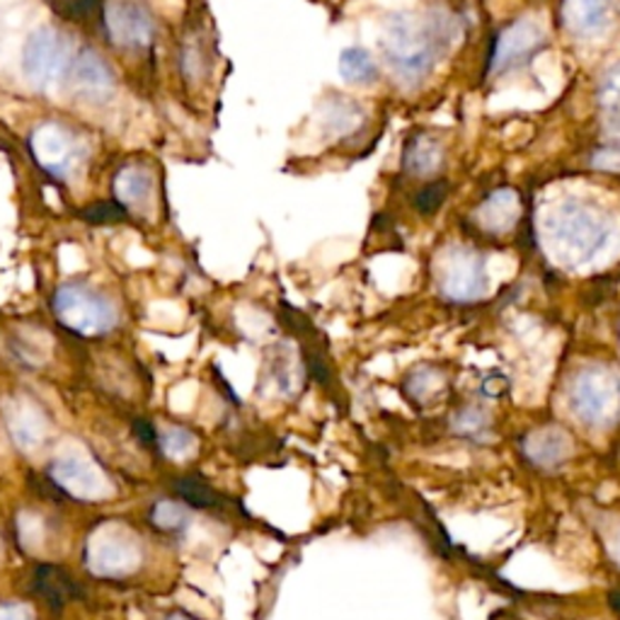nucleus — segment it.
<instances>
[{
    "label": "nucleus",
    "instance_id": "obj_25",
    "mask_svg": "<svg viewBox=\"0 0 620 620\" xmlns=\"http://www.w3.org/2000/svg\"><path fill=\"white\" fill-rule=\"evenodd\" d=\"M447 194H449V184L443 182V180H439V182H431V184H424L422 190H420V194H417V209H420L422 213H434L441 204H443V199H447Z\"/></svg>",
    "mask_w": 620,
    "mask_h": 620
},
{
    "label": "nucleus",
    "instance_id": "obj_2",
    "mask_svg": "<svg viewBox=\"0 0 620 620\" xmlns=\"http://www.w3.org/2000/svg\"><path fill=\"white\" fill-rule=\"evenodd\" d=\"M550 236L564 258L574 264L591 262L603 250L611 236L609 219L582 201H564L550 216Z\"/></svg>",
    "mask_w": 620,
    "mask_h": 620
},
{
    "label": "nucleus",
    "instance_id": "obj_17",
    "mask_svg": "<svg viewBox=\"0 0 620 620\" xmlns=\"http://www.w3.org/2000/svg\"><path fill=\"white\" fill-rule=\"evenodd\" d=\"M443 163V148L427 133H420L406 146V156H402V168L417 178H429L434 174Z\"/></svg>",
    "mask_w": 620,
    "mask_h": 620
},
{
    "label": "nucleus",
    "instance_id": "obj_31",
    "mask_svg": "<svg viewBox=\"0 0 620 620\" xmlns=\"http://www.w3.org/2000/svg\"><path fill=\"white\" fill-rule=\"evenodd\" d=\"M170 620H187V618H170Z\"/></svg>",
    "mask_w": 620,
    "mask_h": 620
},
{
    "label": "nucleus",
    "instance_id": "obj_8",
    "mask_svg": "<svg viewBox=\"0 0 620 620\" xmlns=\"http://www.w3.org/2000/svg\"><path fill=\"white\" fill-rule=\"evenodd\" d=\"M51 478L57 480L66 492L78 497V500L98 502L114 494L110 478L102 473L96 458L83 449V443L76 441H66L57 451V458H53L51 466Z\"/></svg>",
    "mask_w": 620,
    "mask_h": 620
},
{
    "label": "nucleus",
    "instance_id": "obj_9",
    "mask_svg": "<svg viewBox=\"0 0 620 620\" xmlns=\"http://www.w3.org/2000/svg\"><path fill=\"white\" fill-rule=\"evenodd\" d=\"M102 30L107 42L121 51H148L156 42L151 10L137 0H110L102 8Z\"/></svg>",
    "mask_w": 620,
    "mask_h": 620
},
{
    "label": "nucleus",
    "instance_id": "obj_3",
    "mask_svg": "<svg viewBox=\"0 0 620 620\" xmlns=\"http://www.w3.org/2000/svg\"><path fill=\"white\" fill-rule=\"evenodd\" d=\"M51 310L66 330L80 337H100L119 326L117 306L102 291L80 281H69L53 291Z\"/></svg>",
    "mask_w": 620,
    "mask_h": 620
},
{
    "label": "nucleus",
    "instance_id": "obj_14",
    "mask_svg": "<svg viewBox=\"0 0 620 620\" xmlns=\"http://www.w3.org/2000/svg\"><path fill=\"white\" fill-rule=\"evenodd\" d=\"M114 199L127 211L129 209H143L148 201L153 199L156 192V178L153 172L143 166H124L114 174Z\"/></svg>",
    "mask_w": 620,
    "mask_h": 620
},
{
    "label": "nucleus",
    "instance_id": "obj_28",
    "mask_svg": "<svg viewBox=\"0 0 620 620\" xmlns=\"http://www.w3.org/2000/svg\"><path fill=\"white\" fill-rule=\"evenodd\" d=\"M603 96L609 100H620V71L609 73V80L603 86Z\"/></svg>",
    "mask_w": 620,
    "mask_h": 620
},
{
    "label": "nucleus",
    "instance_id": "obj_23",
    "mask_svg": "<svg viewBox=\"0 0 620 620\" xmlns=\"http://www.w3.org/2000/svg\"><path fill=\"white\" fill-rule=\"evenodd\" d=\"M18 533H20V543L27 552H39L44 548V521L42 517L32 514V511H22L18 517Z\"/></svg>",
    "mask_w": 620,
    "mask_h": 620
},
{
    "label": "nucleus",
    "instance_id": "obj_6",
    "mask_svg": "<svg viewBox=\"0 0 620 620\" xmlns=\"http://www.w3.org/2000/svg\"><path fill=\"white\" fill-rule=\"evenodd\" d=\"M572 412L589 427H609L620 417V376L606 367H589L570 390Z\"/></svg>",
    "mask_w": 620,
    "mask_h": 620
},
{
    "label": "nucleus",
    "instance_id": "obj_12",
    "mask_svg": "<svg viewBox=\"0 0 620 620\" xmlns=\"http://www.w3.org/2000/svg\"><path fill=\"white\" fill-rule=\"evenodd\" d=\"M543 42H546V34L533 20L529 18L517 20L514 24H509L500 37H497L494 53H492V71L502 73L509 71L511 66L523 63L526 59H531V53L538 47H543Z\"/></svg>",
    "mask_w": 620,
    "mask_h": 620
},
{
    "label": "nucleus",
    "instance_id": "obj_29",
    "mask_svg": "<svg viewBox=\"0 0 620 620\" xmlns=\"http://www.w3.org/2000/svg\"><path fill=\"white\" fill-rule=\"evenodd\" d=\"M190 386H182L180 390H174L172 393V410H178V412H184L187 408H190V390H187Z\"/></svg>",
    "mask_w": 620,
    "mask_h": 620
},
{
    "label": "nucleus",
    "instance_id": "obj_30",
    "mask_svg": "<svg viewBox=\"0 0 620 620\" xmlns=\"http://www.w3.org/2000/svg\"><path fill=\"white\" fill-rule=\"evenodd\" d=\"M0 560H3V548H0Z\"/></svg>",
    "mask_w": 620,
    "mask_h": 620
},
{
    "label": "nucleus",
    "instance_id": "obj_11",
    "mask_svg": "<svg viewBox=\"0 0 620 620\" xmlns=\"http://www.w3.org/2000/svg\"><path fill=\"white\" fill-rule=\"evenodd\" d=\"M3 414L12 441H16L24 453H32L44 447L51 434V427L47 414L39 410L32 400L10 398L3 402Z\"/></svg>",
    "mask_w": 620,
    "mask_h": 620
},
{
    "label": "nucleus",
    "instance_id": "obj_27",
    "mask_svg": "<svg viewBox=\"0 0 620 620\" xmlns=\"http://www.w3.org/2000/svg\"><path fill=\"white\" fill-rule=\"evenodd\" d=\"M0 620H34V613L24 603H0Z\"/></svg>",
    "mask_w": 620,
    "mask_h": 620
},
{
    "label": "nucleus",
    "instance_id": "obj_21",
    "mask_svg": "<svg viewBox=\"0 0 620 620\" xmlns=\"http://www.w3.org/2000/svg\"><path fill=\"white\" fill-rule=\"evenodd\" d=\"M160 447H163V453L170 458V461H187L197 453L199 441L182 427H163L160 431Z\"/></svg>",
    "mask_w": 620,
    "mask_h": 620
},
{
    "label": "nucleus",
    "instance_id": "obj_4",
    "mask_svg": "<svg viewBox=\"0 0 620 620\" xmlns=\"http://www.w3.org/2000/svg\"><path fill=\"white\" fill-rule=\"evenodd\" d=\"M76 51L61 32L42 27L34 30L22 47V73L32 88L49 92L69 83Z\"/></svg>",
    "mask_w": 620,
    "mask_h": 620
},
{
    "label": "nucleus",
    "instance_id": "obj_18",
    "mask_svg": "<svg viewBox=\"0 0 620 620\" xmlns=\"http://www.w3.org/2000/svg\"><path fill=\"white\" fill-rule=\"evenodd\" d=\"M564 18L577 34H597L609 22V0H564Z\"/></svg>",
    "mask_w": 620,
    "mask_h": 620
},
{
    "label": "nucleus",
    "instance_id": "obj_13",
    "mask_svg": "<svg viewBox=\"0 0 620 620\" xmlns=\"http://www.w3.org/2000/svg\"><path fill=\"white\" fill-rule=\"evenodd\" d=\"M484 287H488V277H484L482 260L476 252L456 250L443 269V293L453 301H476L484 293Z\"/></svg>",
    "mask_w": 620,
    "mask_h": 620
},
{
    "label": "nucleus",
    "instance_id": "obj_10",
    "mask_svg": "<svg viewBox=\"0 0 620 620\" xmlns=\"http://www.w3.org/2000/svg\"><path fill=\"white\" fill-rule=\"evenodd\" d=\"M66 86H71L80 98H86L90 102H104L112 98V92L117 88V76L102 53H98L90 47H83L76 51L69 83Z\"/></svg>",
    "mask_w": 620,
    "mask_h": 620
},
{
    "label": "nucleus",
    "instance_id": "obj_24",
    "mask_svg": "<svg viewBox=\"0 0 620 620\" xmlns=\"http://www.w3.org/2000/svg\"><path fill=\"white\" fill-rule=\"evenodd\" d=\"M47 3L53 8V12H59L61 18L71 22H83L98 10L100 0H47Z\"/></svg>",
    "mask_w": 620,
    "mask_h": 620
},
{
    "label": "nucleus",
    "instance_id": "obj_5",
    "mask_svg": "<svg viewBox=\"0 0 620 620\" xmlns=\"http://www.w3.org/2000/svg\"><path fill=\"white\" fill-rule=\"evenodd\" d=\"M143 552L139 536L127 523L107 521L88 541V568L98 577H129L141 568Z\"/></svg>",
    "mask_w": 620,
    "mask_h": 620
},
{
    "label": "nucleus",
    "instance_id": "obj_15",
    "mask_svg": "<svg viewBox=\"0 0 620 620\" xmlns=\"http://www.w3.org/2000/svg\"><path fill=\"white\" fill-rule=\"evenodd\" d=\"M570 449H572L570 437L556 427L536 431V434H531L529 441H526V453H529L533 463L543 468L562 463L564 458L570 456Z\"/></svg>",
    "mask_w": 620,
    "mask_h": 620
},
{
    "label": "nucleus",
    "instance_id": "obj_19",
    "mask_svg": "<svg viewBox=\"0 0 620 620\" xmlns=\"http://www.w3.org/2000/svg\"><path fill=\"white\" fill-rule=\"evenodd\" d=\"M340 76L352 86H373L379 80V66L371 53L359 47H349L340 53Z\"/></svg>",
    "mask_w": 620,
    "mask_h": 620
},
{
    "label": "nucleus",
    "instance_id": "obj_1",
    "mask_svg": "<svg viewBox=\"0 0 620 620\" xmlns=\"http://www.w3.org/2000/svg\"><path fill=\"white\" fill-rule=\"evenodd\" d=\"M453 34L456 27L443 12H396L383 27V57L402 83H422L449 51Z\"/></svg>",
    "mask_w": 620,
    "mask_h": 620
},
{
    "label": "nucleus",
    "instance_id": "obj_16",
    "mask_svg": "<svg viewBox=\"0 0 620 620\" xmlns=\"http://www.w3.org/2000/svg\"><path fill=\"white\" fill-rule=\"evenodd\" d=\"M519 219V199L514 192L500 190L478 209V221L490 233H507Z\"/></svg>",
    "mask_w": 620,
    "mask_h": 620
},
{
    "label": "nucleus",
    "instance_id": "obj_7",
    "mask_svg": "<svg viewBox=\"0 0 620 620\" xmlns=\"http://www.w3.org/2000/svg\"><path fill=\"white\" fill-rule=\"evenodd\" d=\"M27 148H30L37 168L59 182H69L78 166L86 160V143L78 139L76 131L59 121L39 124L30 133Z\"/></svg>",
    "mask_w": 620,
    "mask_h": 620
},
{
    "label": "nucleus",
    "instance_id": "obj_26",
    "mask_svg": "<svg viewBox=\"0 0 620 620\" xmlns=\"http://www.w3.org/2000/svg\"><path fill=\"white\" fill-rule=\"evenodd\" d=\"M153 521L160 529H178V526L187 521V509L174 502H160L153 511Z\"/></svg>",
    "mask_w": 620,
    "mask_h": 620
},
{
    "label": "nucleus",
    "instance_id": "obj_22",
    "mask_svg": "<svg viewBox=\"0 0 620 620\" xmlns=\"http://www.w3.org/2000/svg\"><path fill=\"white\" fill-rule=\"evenodd\" d=\"M78 216L90 226H117V223L129 221V211L121 207L117 199L96 201V204L80 209Z\"/></svg>",
    "mask_w": 620,
    "mask_h": 620
},
{
    "label": "nucleus",
    "instance_id": "obj_20",
    "mask_svg": "<svg viewBox=\"0 0 620 620\" xmlns=\"http://www.w3.org/2000/svg\"><path fill=\"white\" fill-rule=\"evenodd\" d=\"M211 69V53H209V44L201 37H190L187 42L180 47V71L182 76L194 83V80H201Z\"/></svg>",
    "mask_w": 620,
    "mask_h": 620
}]
</instances>
